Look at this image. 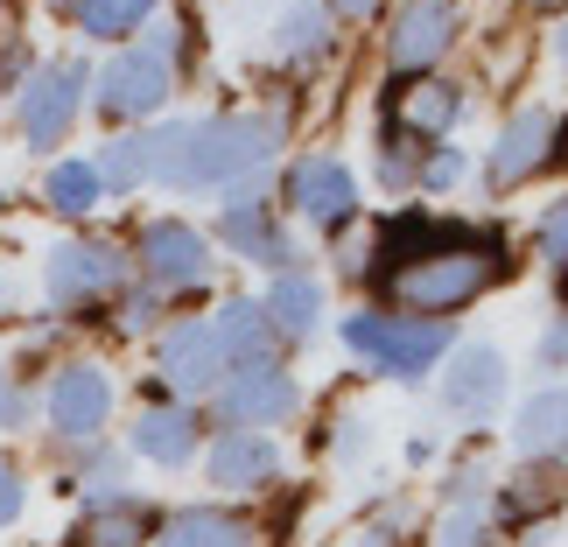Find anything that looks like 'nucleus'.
Wrapping results in <instances>:
<instances>
[{"instance_id":"1","label":"nucleus","mask_w":568,"mask_h":547,"mask_svg":"<svg viewBox=\"0 0 568 547\" xmlns=\"http://www.w3.org/2000/svg\"><path fill=\"white\" fill-rule=\"evenodd\" d=\"M155 148V176L176 190H211V183H246L260 162L281 148V120H183L169 134L148 141Z\"/></svg>"},{"instance_id":"2","label":"nucleus","mask_w":568,"mask_h":547,"mask_svg":"<svg viewBox=\"0 0 568 547\" xmlns=\"http://www.w3.org/2000/svg\"><path fill=\"white\" fill-rule=\"evenodd\" d=\"M506 274H513V260H506L498 239H485V246L464 239V246H449V253H428V260H414V267L386 274V295L400 302V316H414V323H443L456 310H470L485 288H498Z\"/></svg>"},{"instance_id":"3","label":"nucleus","mask_w":568,"mask_h":547,"mask_svg":"<svg viewBox=\"0 0 568 547\" xmlns=\"http://www.w3.org/2000/svg\"><path fill=\"white\" fill-rule=\"evenodd\" d=\"M344 344H352L358 358H373L379 372H393V379H422L435 358H449V323L358 310V316H344Z\"/></svg>"},{"instance_id":"4","label":"nucleus","mask_w":568,"mask_h":547,"mask_svg":"<svg viewBox=\"0 0 568 547\" xmlns=\"http://www.w3.org/2000/svg\"><path fill=\"white\" fill-rule=\"evenodd\" d=\"M176 42H183V29H162V36L134 42V50H120L99 71V113H113V120L155 113V105L169 99V57H176Z\"/></svg>"},{"instance_id":"5","label":"nucleus","mask_w":568,"mask_h":547,"mask_svg":"<svg viewBox=\"0 0 568 547\" xmlns=\"http://www.w3.org/2000/svg\"><path fill=\"white\" fill-rule=\"evenodd\" d=\"M456 36H464V8L456 0H400V14L386 29V63L400 78H428L456 50Z\"/></svg>"},{"instance_id":"6","label":"nucleus","mask_w":568,"mask_h":547,"mask_svg":"<svg viewBox=\"0 0 568 547\" xmlns=\"http://www.w3.org/2000/svg\"><path fill=\"white\" fill-rule=\"evenodd\" d=\"M134 260L148 267L155 288H204L211 267H217L211 239L196 232V225H183V217H148L141 239H134Z\"/></svg>"},{"instance_id":"7","label":"nucleus","mask_w":568,"mask_h":547,"mask_svg":"<svg viewBox=\"0 0 568 547\" xmlns=\"http://www.w3.org/2000/svg\"><path fill=\"white\" fill-rule=\"evenodd\" d=\"M78 105H84V71L78 63H42L21 84V134H29V148H57L78 126Z\"/></svg>"},{"instance_id":"8","label":"nucleus","mask_w":568,"mask_h":547,"mask_svg":"<svg viewBox=\"0 0 568 547\" xmlns=\"http://www.w3.org/2000/svg\"><path fill=\"white\" fill-rule=\"evenodd\" d=\"M555 134H561L555 105H519V113L506 120V134H498V148H491L485 176H491L498 190H519V183H534L540 169L555 162Z\"/></svg>"},{"instance_id":"9","label":"nucleus","mask_w":568,"mask_h":547,"mask_svg":"<svg viewBox=\"0 0 568 547\" xmlns=\"http://www.w3.org/2000/svg\"><path fill=\"white\" fill-rule=\"evenodd\" d=\"M120 274H126L120 246H105V239H71V246L50 253V302L57 310H92Z\"/></svg>"},{"instance_id":"10","label":"nucleus","mask_w":568,"mask_h":547,"mask_svg":"<svg viewBox=\"0 0 568 547\" xmlns=\"http://www.w3.org/2000/svg\"><path fill=\"white\" fill-rule=\"evenodd\" d=\"M288 204H295V217L337 232V225H352V211H358V183H352V169L331 162V155H302L288 169Z\"/></svg>"},{"instance_id":"11","label":"nucleus","mask_w":568,"mask_h":547,"mask_svg":"<svg viewBox=\"0 0 568 547\" xmlns=\"http://www.w3.org/2000/svg\"><path fill=\"white\" fill-rule=\"evenodd\" d=\"M295 407H302V393H295V379H288L274 358H267V365H239L232 379H225V414H232V428H260V435H267L274 422H288Z\"/></svg>"},{"instance_id":"12","label":"nucleus","mask_w":568,"mask_h":547,"mask_svg":"<svg viewBox=\"0 0 568 547\" xmlns=\"http://www.w3.org/2000/svg\"><path fill=\"white\" fill-rule=\"evenodd\" d=\"M50 428L57 435H78V443H92L105 428V414H113V379H105L99 365H63L50 379Z\"/></svg>"},{"instance_id":"13","label":"nucleus","mask_w":568,"mask_h":547,"mask_svg":"<svg viewBox=\"0 0 568 547\" xmlns=\"http://www.w3.org/2000/svg\"><path fill=\"white\" fill-rule=\"evenodd\" d=\"M204 470H211L217 492H260V485L281 477V449H274V435H260V428H225L211 443Z\"/></svg>"},{"instance_id":"14","label":"nucleus","mask_w":568,"mask_h":547,"mask_svg":"<svg viewBox=\"0 0 568 547\" xmlns=\"http://www.w3.org/2000/svg\"><path fill=\"white\" fill-rule=\"evenodd\" d=\"M162 379L176 393H217V386H225V352H217L211 323L183 316L176 331L162 337Z\"/></svg>"},{"instance_id":"15","label":"nucleus","mask_w":568,"mask_h":547,"mask_svg":"<svg viewBox=\"0 0 568 547\" xmlns=\"http://www.w3.org/2000/svg\"><path fill=\"white\" fill-rule=\"evenodd\" d=\"M443 401L464 414V422H485V414L506 401V358H498L491 344H464L443 372Z\"/></svg>"},{"instance_id":"16","label":"nucleus","mask_w":568,"mask_h":547,"mask_svg":"<svg viewBox=\"0 0 568 547\" xmlns=\"http://www.w3.org/2000/svg\"><path fill=\"white\" fill-rule=\"evenodd\" d=\"M225 239L246 260H260V267H274V274H288L295 267V239L274 225V211L260 204L253 190H232V204H225Z\"/></svg>"},{"instance_id":"17","label":"nucleus","mask_w":568,"mask_h":547,"mask_svg":"<svg viewBox=\"0 0 568 547\" xmlns=\"http://www.w3.org/2000/svg\"><path fill=\"white\" fill-rule=\"evenodd\" d=\"M155 540V506L134 492H99L78 519V547H141Z\"/></svg>"},{"instance_id":"18","label":"nucleus","mask_w":568,"mask_h":547,"mask_svg":"<svg viewBox=\"0 0 568 547\" xmlns=\"http://www.w3.org/2000/svg\"><path fill=\"white\" fill-rule=\"evenodd\" d=\"M513 443H519V456H534V464L568 456V386L534 393V401L513 414Z\"/></svg>"},{"instance_id":"19","label":"nucleus","mask_w":568,"mask_h":547,"mask_svg":"<svg viewBox=\"0 0 568 547\" xmlns=\"http://www.w3.org/2000/svg\"><path fill=\"white\" fill-rule=\"evenodd\" d=\"M211 337H217V352H225V365L239 358V365H267V352H274V323H267V310L260 302H246V295H232L225 310L211 316Z\"/></svg>"},{"instance_id":"20","label":"nucleus","mask_w":568,"mask_h":547,"mask_svg":"<svg viewBox=\"0 0 568 547\" xmlns=\"http://www.w3.org/2000/svg\"><path fill=\"white\" fill-rule=\"evenodd\" d=\"M253 519L239 513H217V506H190L176 519H162L155 527V547H253Z\"/></svg>"},{"instance_id":"21","label":"nucleus","mask_w":568,"mask_h":547,"mask_svg":"<svg viewBox=\"0 0 568 547\" xmlns=\"http://www.w3.org/2000/svg\"><path fill=\"white\" fill-rule=\"evenodd\" d=\"M126 443H134V456H148V464H190L196 456V422L183 407H141V422H134V435H126Z\"/></svg>"},{"instance_id":"22","label":"nucleus","mask_w":568,"mask_h":547,"mask_svg":"<svg viewBox=\"0 0 568 547\" xmlns=\"http://www.w3.org/2000/svg\"><path fill=\"white\" fill-rule=\"evenodd\" d=\"M260 310H267V323H274L281 337H316V323H323V288H316V274L288 267Z\"/></svg>"},{"instance_id":"23","label":"nucleus","mask_w":568,"mask_h":547,"mask_svg":"<svg viewBox=\"0 0 568 547\" xmlns=\"http://www.w3.org/2000/svg\"><path fill=\"white\" fill-rule=\"evenodd\" d=\"M400 120H407V134L422 141V134H443V126L464 120V84H443V78H422L414 92L400 99Z\"/></svg>"},{"instance_id":"24","label":"nucleus","mask_w":568,"mask_h":547,"mask_svg":"<svg viewBox=\"0 0 568 547\" xmlns=\"http://www.w3.org/2000/svg\"><path fill=\"white\" fill-rule=\"evenodd\" d=\"M92 176H99V190H141L148 176H155V148H148V134L105 141L92 155Z\"/></svg>"},{"instance_id":"25","label":"nucleus","mask_w":568,"mask_h":547,"mask_svg":"<svg viewBox=\"0 0 568 547\" xmlns=\"http://www.w3.org/2000/svg\"><path fill=\"white\" fill-rule=\"evenodd\" d=\"M323 42H331V14H323L316 0H295V8L281 14V57H288V63L323 57Z\"/></svg>"},{"instance_id":"26","label":"nucleus","mask_w":568,"mask_h":547,"mask_svg":"<svg viewBox=\"0 0 568 547\" xmlns=\"http://www.w3.org/2000/svg\"><path fill=\"white\" fill-rule=\"evenodd\" d=\"M99 176H92V162H57L50 169V211L57 217H84V211H99Z\"/></svg>"},{"instance_id":"27","label":"nucleus","mask_w":568,"mask_h":547,"mask_svg":"<svg viewBox=\"0 0 568 547\" xmlns=\"http://www.w3.org/2000/svg\"><path fill=\"white\" fill-rule=\"evenodd\" d=\"M155 8L162 0H84L78 21H84V36H134Z\"/></svg>"},{"instance_id":"28","label":"nucleus","mask_w":568,"mask_h":547,"mask_svg":"<svg viewBox=\"0 0 568 547\" xmlns=\"http://www.w3.org/2000/svg\"><path fill=\"white\" fill-rule=\"evenodd\" d=\"M555 498H561V477L555 470H527L506 492V506H513V519H540V513H555Z\"/></svg>"},{"instance_id":"29","label":"nucleus","mask_w":568,"mask_h":547,"mask_svg":"<svg viewBox=\"0 0 568 547\" xmlns=\"http://www.w3.org/2000/svg\"><path fill=\"white\" fill-rule=\"evenodd\" d=\"M414 169H422V141H414L407 126H393V134H386V155H379V176L400 190V183H414Z\"/></svg>"},{"instance_id":"30","label":"nucleus","mask_w":568,"mask_h":547,"mask_svg":"<svg viewBox=\"0 0 568 547\" xmlns=\"http://www.w3.org/2000/svg\"><path fill=\"white\" fill-rule=\"evenodd\" d=\"M456 176H464V155H456V148H428L422 169H414V183H422V190H449Z\"/></svg>"},{"instance_id":"31","label":"nucleus","mask_w":568,"mask_h":547,"mask_svg":"<svg viewBox=\"0 0 568 547\" xmlns=\"http://www.w3.org/2000/svg\"><path fill=\"white\" fill-rule=\"evenodd\" d=\"M435 547H485V519H477V506H456L443 519V540Z\"/></svg>"},{"instance_id":"32","label":"nucleus","mask_w":568,"mask_h":547,"mask_svg":"<svg viewBox=\"0 0 568 547\" xmlns=\"http://www.w3.org/2000/svg\"><path fill=\"white\" fill-rule=\"evenodd\" d=\"M534 239H540V253H548L555 267H561V260H568V196H561L548 217H540V232H534Z\"/></svg>"},{"instance_id":"33","label":"nucleus","mask_w":568,"mask_h":547,"mask_svg":"<svg viewBox=\"0 0 568 547\" xmlns=\"http://www.w3.org/2000/svg\"><path fill=\"white\" fill-rule=\"evenodd\" d=\"M534 358H540V372H561V365H568V316H561L555 331L534 344Z\"/></svg>"},{"instance_id":"34","label":"nucleus","mask_w":568,"mask_h":547,"mask_svg":"<svg viewBox=\"0 0 568 547\" xmlns=\"http://www.w3.org/2000/svg\"><path fill=\"white\" fill-rule=\"evenodd\" d=\"M14 519H21V477L0 470V527H14Z\"/></svg>"},{"instance_id":"35","label":"nucleus","mask_w":568,"mask_h":547,"mask_svg":"<svg viewBox=\"0 0 568 547\" xmlns=\"http://www.w3.org/2000/svg\"><path fill=\"white\" fill-rule=\"evenodd\" d=\"M21 63H29V50H21V42H8V50H0V84H8Z\"/></svg>"},{"instance_id":"36","label":"nucleus","mask_w":568,"mask_h":547,"mask_svg":"<svg viewBox=\"0 0 568 547\" xmlns=\"http://www.w3.org/2000/svg\"><path fill=\"white\" fill-rule=\"evenodd\" d=\"M331 8H337V14H352V21H365V14L379 8V0H331Z\"/></svg>"},{"instance_id":"37","label":"nucleus","mask_w":568,"mask_h":547,"mask_svg":"<svg viewBox=\"0 0 568 547\" xmlns=\"http://www.w3.org/2000/svg\"><path fill=\"white\" fill-rule=\"evenodd\" d=\"M568 8V0H534V14H561Z\"/></svg>"},{"instance_id":"38","label":"nucleus","mask_w":568,"mask_h":547,"mask_svg":"<svg viewBox=\"0 0 568 547\" xmlns=\"http://www.w3.org/2000/svg\"><path fill=\"white\" fill-rule=\"evenodd\" d=\"M555 50H561V63H568V29H561V42H555Z\"/></svg>"},{"instance_id":"39","label":"nucleus","mask_w":568,"mask_h":547,"mask_svg":"<svg viewBox=\"0 0 568 547\" xmlns=\"http://www.w3.org/2000/svg\"><path fill=\"white\" fill-rule=\"evenodd\" d=\"M561 302H568V260H561Z\"/></svg>"},{"instance_id":"40","label":"nucleus","mask_w":568,"mask_h":547,"mask_svg":"<svg viewBox=\"0 0 568 547\" xmlns=\"http://www.w3.org/2000/svg\"><path fill=\"white\" fill-rule=\"evenodd\" d=\"M0 401H8V379H0Z\"/></svg>"}]
</instances>
